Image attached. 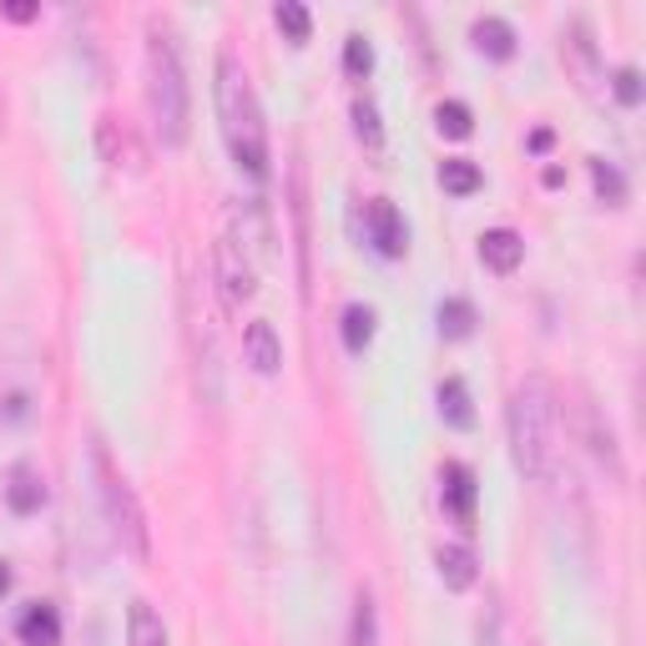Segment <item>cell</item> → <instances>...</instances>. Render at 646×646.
<instances>
[{
  "label": "cell",
  "mask_w": 646,
  "mask_h": 646,
  "mask_svg": "<svg viewBox=\"0 0 646 646\" xmlns=\"http://www.w3.org/2000/svg\"><path fill=\"white\" fill-rule=\"evenodd\" d=\"M434 319H440V334L444 338H470V334H475V309H470L465 299H444Z\"/></svg>",
  "instance_id": "18"
},
{
  "label": "cell",
  "mask_w": 646,
  "mask_h": 646,
  "mask_svg": "<svg viewBox=\"0 0 646 646\" xmlns=\"http://www.w3.org/2000/svg\"><path fill=\"white\" fill-rule=\"evenodd\" d=\"M217 117H223V142H228L238 172H248L252 182H268V127L263 107L252 91L248 72L233 51L217 56Z\"/></svg>",
  "instance_id": "1"
},
{
  "label": "cell",
  "mask_w": 646,
  "mask_h": 646,
  "mask_svg": "<svg viewBox=\"0 0 646 646\" xmlns=\"http://www.w3.org/2000/svg\"><path fill=\"white\" fill-rule=\"evenodd\" d=\"M6 500H11L15 515L41 510V505H46V480H41L31 465H21V470L11 475V491H6Z\"/></svg>",
  "instance_id": "12"
},
{
  "label": "cell",
  "mask_w": 646,
  "mask_h": 646,
  "mask_svg": "<svg viewBox=\"0 0 646 646\" xmlns=\"http://www.w3.org/2000/svg\"><path fill=\"white\" fill-rule=\"evenodd\" d=\"M15 636H21V646H61V616L51 606H31L15 626Z\"/></svg>",
  "instance_id": "11"
},
{
  "label": "cell",
  "mask_w": 646,
  "mask_h": 646,
  "mask_svg": "<svg viewBox=\"0 0 646 646\" xmlns=\"http://www.w3.org/2000/svg\"><path fill=\"white\" fill-rule=\"evenodd\" d=\"M127 636H132V646H168V626H162V616H157L147 601H132Z\"/></svg>",
  "instance_id": "15"
},
{
  "label": "cell",
  "mask_w": 646,
  "mask_h": 646,
  "mask_svg": "<svg viewBox=\"0 0 646 646\" xmlns=\"http://www.w3.org/2000/svg\"><path fill=\"white\" fill-rule=\"evenodd\" d=\"M480 258H485V268H495V273H515L520 258H526V243H520V233H510V228H491L485 238H480Z\"/></svg>",
  "instance_id": "8"
},
{
  "label": "cell",
  "mask_w": 646,
  "mask_h": 646,
  "mask_svg": "<svg viewBox=\"0 0 646 646\" xmlns=\"http://www.w3.org/2000/svg\"><path fill=\"white\" fill-rule=\"evenodd\" d=\"M0 15H6V21H31V15H36V6H31V0H6V6H0Z\"/></svg>",
  "instance_id": "26"
},
{
  "label": "cell",
  "mask_w": 646,
  "mask_h": 646,
  "mask_svg": "<svg viewBox=\"0 0 646 646\" xmlns=\"http://www.w3.org/2000/svg\"><path fill=\"white\" fill-rule=\"evenodd\" d=\"M379 642V626H374V601L359 596L354 601V632H348V646H374Z\"/></svg>",
  "instance_id": "22"
},
{
  "label": "cell",
  "mask_w": 646,
  "mask_h": 646,
  "mask_svg": "<svg viewBox=\"0 0 646 646\" xmlns=\"http://www.w3.org/2000/svg\"><path fill=\"white\" fill-rule=\"evenodd\" d=\"M374 338V309H364V303H348L344 309V348L348 354H364Z\"/></svg>",
  "instance_id": "17"
},
{
  "label": "cell",
  "mask_w": 646,
  "mask_h": 646,
  "mask_svg": "<svg viewBox=\"0 0 646 646\" xmlns=\"http://www.w3.org/2000/svg\"><path fill=\"white\" fill-rule=\"evenodd\" d=\"M91 465H96V491H101V510H107L111 536H117L137 561H147V556H152V530H147V510H142V500H137V491L127 485V475L107 460L101 444L91 450Z\"/></svg>",
  "instance_id": "4"
},
{
  "label": "cell",
  "mask_w": 646,
  "mask_h": 646,
  "mask_svg": "<svg viewBox=\"0 0 646 646\" xmlns=\"http://www.w3.org/2000/svg\"><path fill=\"white\" fill-rule=\"evenodd\" d=\"M546 147H551V132H546V127H540V132H530V152H546Z\"/></svg>",
  "instance_id": "27"
},
{
  "label": "cell",
  "mask_w": 646,
  "mask_h": 646,
  "mask_svg": "<svg viewBox=\"0 0 646 646\" xmlns=\"http://www.w3.org/2000/svg\"><path fill=\"white\" fill-rule=\"evenodd\" d=\"M510 450L520 475L551 480L556 475V450H561V399L546 374H530L510 395Z\"/></svg>",
  "instance_id": "2"
},
{
  "label": "cell",
  "mask_w": 646,
  "mask_h": 646,
  "mask_svg": "<svg viewBox=\"0 0 646 646\" xmlns=\"http://www.w3.org/2000/svg\"><path fill=\"white\" fill-rule=\"evenodd\" d=\"M273 21H278V25H283V31H288V41H299V46H303V41H309V31H313L309 11H303L299 0H278V11H273Z\"/></svg>",
  "instance_id": "20"
},
{
  "label": "cell",
  "mask_w": 646,
  "mask_h": 646,
  "mask_svg": "<svg viewBox=\"0 0 646 646\" xmlns=\"http://www.w3.org/2000/svg\"><path fill=\"white\" fill-rule=\"evenodd\" d=\"M354 132L364 137V147H369V152H379L384 147V127H379V111H374V101H354Z\"/></svg>",
  "instance_id": "21"
},
{
  "label": "cell",
  "mask_w": 646,
  "mask_h": 646,
  "mask_svg": "<svg viewBox=\"0 0 646 646\" xmlns=\"http://www.w3.org/2000/svg\"><path fill=\"white\" fill-rule=\"evenodd\" d=\"M344 66H348V76H369L374 72V46L364 36H348L344 41Z\"/></svg>",
  "instance_id": "24"
},
{
  "label": "cell",
  "mask_w": 646,
  "mask_h": 646,
  "mask_svg": "<svg viewBox=\"0 0 646 646\" xmlns=\"http://www.w3.org/2000/svg\"><path fill=\"white\" fill-rule=\"evenodd\" d=\"M444 505L455 510V520L465 530H475V475L465 465H444Z\"/></svg>",
  "instance_id": "9"
},
{
  "label": "cell",
  "mask_w": 646,
  "mask_h": 646,
  "mask_svg": "<svg viewBox=\"0 0 646 646\" xmlns=\"http://www.w3.org/2000/svg\"><path fill=\"white\" fill-rule=\"evenodd\" d=\"M470 41H475L485 56H495V61H510L515 56V31L500 21V15H485V21H475Z\"/></svg>",
  "instance_id": "14"
},
{
  "label": "cell",
  "mask_w": 646,
  "mask_h": 646,
  "mask_svg": "<svg viewBox=\"0 0 646 646\" xmlns=\"http://www.w3.org/2000/svg\"><path fill=\"white\" fill-rule=\"evenodd\" d=\"M591 177H596V192L606 197V203H622L626 197V182H622V172L611 168V162H601L596 157V162H591Z\"/></svg>",
  "instance_id": "23"
},
{
  "label": "cell",
  "mask_w": 646,
  "mask_h": 646,
  "mask_svg": "<svg viewBox=\"0 0 646 646\" xmlns=\"http://www.w3.org/2000/svg\"><path fill=\"white\" fill-rule=\"evenodd\" d=\"M6 591H11V571H6V566H0V596H6Z\"/></svg>",
  "instance_id": "28"
},
{
  "label": "cell",
  "mask_w": 646,
  "mask_h": 646,
  "mask_svg": "<svg viewBox=\"0 0 646 646\" xmlns=\"http://www.w3.org/2000/svg\"><path fill=\"white\" fill-rule=\"evenodd\" d=\"M369 238H374V248L384 252V258H405V248H409V228H405V217H399V207L395 203H369Z\"/></svg>",
  "instance_id": "5"
},
{
  "label": "cell",
  "mask_w": 646,
  "mask_h": 646,
  "mask_svg": "<svg viewBox=\"0 0 646 646\" xmlns=\"http://www.w3.org/2000/svg\"><path fill=\"white\" fill-rule=\"evenodd\" d=\"M434 127H440L444 137H470L475 132V117H470V107L465 101H440V107H434Z\"/></svg>",
  "instance_id": "19"
},
{
  "label": "cell",
  "mask_w": 646,
  "mask_h": 646,
  "mask_svg": "<svg viewBox=\"0 0 646 646\" xmlns=\"http://www.w3.org/2000/svg\"><path fill=\"white\" fill-rule=\"evenodd\" d=\"M434 399H440V419H444V424H455V430H470V424H475V405H470L465 379H444Z\"/></svg>",
  "instance_id": "13"
},
{
  "label": "cell",
  "mask_w": 646,
  "mask_h": 646,
  "mask_svg": "<svg viewBox=\"0 0 646 646\" xmlns=\"http://www.w3.org/2000/svg\"><path fill=\"white\" fill-rule=\"evenodd\" d=\"M616 101H622V107H636V101H642V72H636V66H622V72H616Z\"/></svg>",
  "instance_id": "25"
},
{
  "label": "cell",
  "mask_w": 646,
  "mask_h": 646,
  "mask_svg": "<svg viewBox=\"0 0 646 646\" xmlns=\"http://www.w3.org/2000/svg\"><path fill=\"white\" fill-rule=\"evenodd\" d=\"M243 348H248V364L258 374L283 369V344H278V334H273V323L268 319H252L248 329H243Z\"/></svg>",
  "instance_id": "7"
},
{
  "label": "cell",
  "mask_w": 646,
  "mask_h": 646,
  "mask_svg": "<svg viewBox=\"0 0 646 646\" xmlns=\"http://www.w3.org/2000/svg\"><path fill=\"white\" fill-rule=\"evenodd\" d=\"M147 111H152V127L162 137V147H182L187 142V72H182V56L172 46L168 31L147 36Z\"/></svg>",
  "instance_id": "3"
},
{
  "label": "cell",
  "mask_w": 646,
  "mask_h": 646,
  "mask_svg": "<svg viewBox=\"0 0 646 646\" xmlns=\"http://www.w3.org/2000/svg\"><path fill=\"white\" fill-rule=\"evenodd\" d=\"M434 566H440V581L450 591H470L475 586V551H470V546H440V551H434Z\"/></svg>",
  "instance_id": "10"
},
{
  "label": "cell",
  "mask_w": 646,
  "mask_h": 646,
  "mask_svg": "<svg viewBox=\"0 0 646 646\" xmlns=\"http://www.w3.org/2000/svg\"><path fill=\"white\" fill-rule=\"evenodd\" d=\"M217 283H223L228 303L252 299V268L243 263V248H238L233 238H223V243H217Z\"/></svg>",
  "instance_id": "6"
},
{
  "label": "cell",
  "mask_w": 646,
  "mask_h": 646,
  "mask_svg": "<svg viewBox=\"0 0 646 646\" xmlns=\"http://www.w3.org/2000/svg\"><path fill=\"white\" fill-rule=\"evenodd\" d=\"M480 168L470 162V157H450V162H440V187L455 192V197H470V192H480Z\"/></svg>",
  "instance_id": "16"
}]
</instances>
